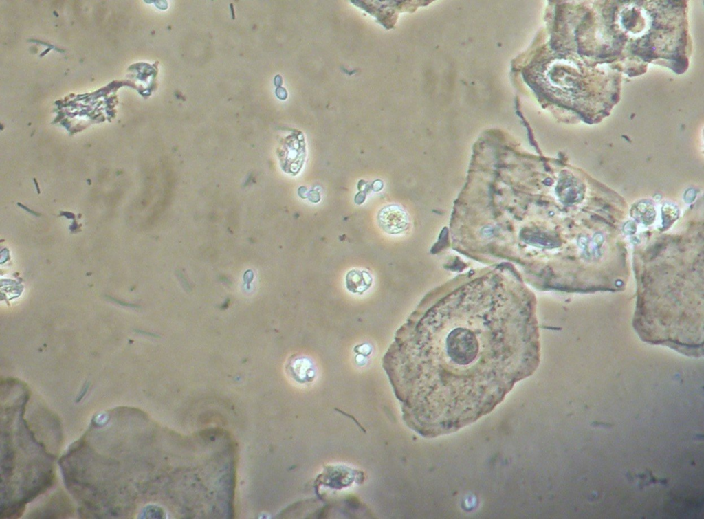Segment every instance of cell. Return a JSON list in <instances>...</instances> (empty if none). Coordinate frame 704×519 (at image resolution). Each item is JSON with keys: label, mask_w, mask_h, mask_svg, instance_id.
<instances>
[{"label": "cell", "mask_w": 704, "mask_h": 519, "mask_svg": "<svg viewBox=\"0 0 704 519\" xmlns=\"http://www.w3.org/2000/svg\"><path fill=\"white\" fill-rule=\"evenodd\" d=\"M285 144L289 150L283 146V150L279 155L283 169L291 173L292 161H293V174L298 173L303 164L305 157V144L303 138L300 140H292V136L287 137Z\"/></svg>", "instance_id": "cell-3"}, {"label": "cell", "mask_w": 704, "mask_h": 519, "mask_svg": "<svg viewBox=\"0 0 704 519\" xmlns=\"http://www.w3.org/2000/svg\"><path fill=\"white\" fill-rule=\"evenodd\" d=\"M494 271L436 287L407 324L401 400L424 437L489 414L538 366L536 296L515 275Z\"/></svg>", "instance_id": "cell-1"}, {"label": "cell", "mask_w": 704, "mask_h": 519, "mask_svg": "<svg viewBox=\"0 0 704 519\" xmlns=\"http://www.w3.org/2000/svg\"><path fill=\"white\" fill-rule=\"evenodd\" d=\"M380 226L387 233L399 234L408 226L407 213L397 205L384 207L378 214Z\"/></svg>", "instance_id": "cell-2"}, {"label": "cell", "mask_w": 704, "mask_h": 519, "mask_svg": "<svg viewBox=\"0 0 704 519\" xmlns=\"http://www.w3.org/2000/svg\"><path fill=\"white\" fill-rule=\"evenodd\" d=\"M346 281H352L346 284L350 291L356 293L366 289L371 283V278L366 272L351 270L349 272Z\"/></svg>", "instance_id": "cell-4"}]
</instances>
